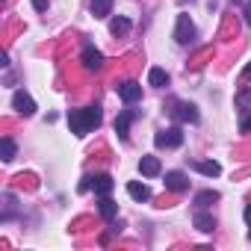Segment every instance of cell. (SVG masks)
I'll return each instance as SVG.
<instances>
[{
	"instance_id": "6da1fadb",
	"label": "cell",
	"mask_w": 251,
	"mask_h": 251,
	"mask_svg": "<svg viewBox=\"0 0 251 251\" xmlns=\"http://www.w3.org/2000/svg\"><path fill=\"white\" fill-rule=\"evenodd\" d=\"M100 124V109L98 106H83V109H71L68 112V127L77 136H86L89 130H95Z\"/></svg>"
},
{
	"instance_id": "7a4b0ae2",
	"label": "cell",
	"mask_w": 251,
	"mask_h": 251,
	"mask_svg": "<svg viewBox=\"0 0 251 251\" xmlns=\"http://www.w3.org/2000/svg\"><path fill=\"white\" fill-rule=\"evenodd\" d=\"M154 145L157 148H180L183 145V130L180 127H166L154 136Z\"/></svg>"
},
{
	"instance_id": "3957f363",
	"label": "cell",
	"mask_w": 251,
	"mask_h": 251,
	"mask_svg": "<svg viewBox=\"0 0 251 251\" xmlns=\"http://www.w3.org/2000/svg\"><path fill=\"white\" fill-rule=\"evenodd\" d=\"M195 39V24L189 15H177V24H175V42L177 45H189Z\"/></svg>"
},
{
	"instance_id": "277c9868",
	"label": "cell",
	"mask_w": 251,
	"mask_h": 251,
	"mask_svg": "<svg viewBox=\"0 0 251 251\" xmlns=\"http://www.w3.org/2000/svg\"><path fill=\"white\" fill-rule=\"evenodd\" d=\"M80 62H83L86 71H100V68H103V53H100L95 45H86L83 53H80Z\"/></svg>"
},
{
	"instance_id": "5b68a950",
	"label": "cell",
	"mask_w": 251,
	"mask_h": 251,
	"mask_svg": "<svg viewBox=\"0 0 251 251\" xmlns=\"http://www.w3.org/2000/svg\"><path fill=\"white\" fill-rule=\"evenodd\" d=\"M12 109L21 112V115H33V112H36V100H33L24 89H18V92L12 95Z\"/></svg>"
},
{
	"instance_id": "8992f818",
	"label": "cell",
	"mask_w": 251,
	"mask_h": 251,
	"mask_svg": "<svg viewBox=\"0 0 251 251\" xmlns=\"http://www.w3.org/2000/svg\"><path fill=\"white\" fill-rule=\"evenodd\" d=\"M133 118H136V112H133V109H124V112H118V118H115V133H118V139H121V142H127Z\"/></svg>"
},
{
	"instance_id": "52a82bcc",
	"label": "cell",
	"mask_w": 251,
	"mask_h": 251,
	"mask_svg": "<svg viewBox=\"0 0 251 251\" xmlns=\"http://www.w3.org/2000/svg\"><path fill=\"white\" fill-rule=\"evenodd\" d=\"M118 98H121L124 103H136V100H142V86H139L136 80L121 83V86H118Z\"/></svg>"
},
{
	"instance_id": "ba28073f",
	"label": "cell",
	"mask_w": 251,
	"mask_h": 251,
	"mask_svg": "<svg viewBox=\"0 0 251 251\" xmlns=\"http://www.w3.org/2000/svg\"><path fill=\"white\" fill-rule=\"evenodd\" d=\"M166 189H172V192H186L189 189V177L183 175V172H166Z\"/></svg>"
},
{
	"instance_id": "9c48e42d",
	"label": "cell",
	"mask_w": 251,
	"mask_h": 251,
	"mask_svg": "<svg viewBox=\"0 0 251 251\" xmlns=\"http://www.w3.org/2000/svg\"><path fill=\"white\" fill-rule=\"evenodd\" d=\"M92 189H95L98 198H103V195H109L115 189V180L109 175H92Z\"/></svg>"
},
{
	"instance_id": "30bf717a",
	"label": "cell",
	"mask_w": 251,
	"mask_h": 251,
	"mask_svg": "<svg viewBox=\"0 0 251 251\" xmlns=\"http://www.w3.org/2000/svg\"><path fill=\"white\" fill-rule=\"evenodd\" d=\"M192 225H195L201 233H213V227H216V219H213L210 213H204V207H201V210L192 216Z\"/></svg>"
},
{
	"instance_id": "8fae6325",
	"label": "cell",
	"mask_w": 251,
	"mask_h": 251,
	"mask_svg": "<svg viewBox=\"0 0 251 251\" xmlns=\"http://www.w3.org/2000/svg\"><path fill=\"white\" fill-rule=\"evenodd\" d=\"M175 118H177V121H183V124H186V121H189V124H195V121H198V109H195L192 103H177Z\"/></svg>"
},
{
	"instance_id": "7c38bea8",
	"label": "cell",
	"mask_w": 251,
	"mask_h": 251,
	"mask_svg": "<svg viewBox=\"0 0 251 251\" xmlns=\"http://www.w3.org/2000/svg\"><path fill=\"white\" fill-rule=\"evenodd\" d=\"M139 172H142L145 177H157V175L163 172V166H160L157 157H142V160H139Z\"/></svg>"
},
{
	"instance_id": "4fadbf2b",
	"label": "cell",
	"mask_w": 251,
	"mask_h": 251,
	"mask_svg": "<svg viewBox=\"0 0 251 251\" xmlns=\"http://www.w3.org/2000/svg\"><path fill=\"white\" fill-rule=\"evenodd\" d=\"M98 213H100V216H103L106 222H112V219L118 216V204H115V201H112L109 195H103V198L98 201Z\"/></svg>"
},
{
	"instance_id": "5bb4252c",
	"label": "cell",
	"mask_w": 251,
	"mask_h": 251,
	"mask_svg": "<svg viewBox=\"0 0 251 251\" xmlns=\"http://www.w3.org/2000/svg\"><path fill=\"white\" fill-rule=\"evenodd\" d=\"M195 172H201L204 177H219V175H222V166H219L216 160H198V163H195Z\"/></svg>"
},
{
	"instance_id": "9a60e30c",
	"label": "cell",
	"mask_w": 251,
	"mask_h": 251,
	"mask_svg": "<svg viewBox=\"0 0 251 251\" xmlns=\"http://www.w3.org/2000/svg\"><path fill=\"white\" fill-rule=\"evenodd\" d=\"M127 195H130L133 201H148V198H151V189H148L145 183H139V180H130V183H127Z\"/></svg>"
},
{
	"instance_id": "2e32d148",
	"label": "cell",
	"mask_w": 251,
	"mask_h": 251,
	"mask_svg": "<svg viewBox=\"0 0 251 251\" xmlns=\"http://www.w3.org/2000/svg\"><path fill=\"white\" fill-rule=\"evenodd\" d=\"M92 15L95 18H109L112 15V0H92Z\"/></svg>"
},
{
	"instance_id": "e0dca14e",
	"label": "cell",
	"mask_w": 251,
	"mask_h": 251,
	"mask_svg": "<svg viewBox=\"0 0 251 251\" xmlns=\"http://www.w3.org/2000/svg\"><path fill=\"white\" fill-rule=\"evenodd\" d=\"M130 30V18H121V15H115L112 21H109V33L112 36H124Z\"/></svg>"
},
{
	"instance_id": "ac0fdd59",
	"label": "cell",
	"mask_w": 251,
	"mask_h": 251,
	"mask_svg": "<svg viewBox=\"0 0 251 251\" xmlns=\"http://www.w3.org/2000/svg\"><path fill=\"white\" fill-rule=\"evenodd\" d=\"M169 83V74H166V68H151L148 71V86H166Z\"/></svg>"
},
{
	"instance_id": "d6986e66",
	"label": "cell",
	"mask_w": 251,
	"mask_h": 251,
	"mask_svg": "<svg viewBox=\"0 0 251 251\" xmlns=\"http://www.w3.org/2000/svg\"><path fill=\"white\" fill-rule=\"evenodd\" d=\"M0 157H3V163L15 160V142H12L9 136H3V139H0Z\"/></svg>"
},
{
	"instance_id": "ffe728a7",
	"label": "cell",
	"mask_w": 251,
	"mask_h": 251,
	"mask_svg": "<svg viewBox=\"0 0 251 251\" xmlns=\"http://www.w3.org/2000/svg\"><path fill=\"white\" fill-rule=\"evenodd\" d=\"M216 201H219V192H216V189H204V192L195 195V204H198V207H210V204H216Z\"/></svg>"
},
{
	"instance_id": "44dd1931",
	"label": "cell",
	"mask_w": 251,
	"mask_h": 251,
	"mask_svg": "<svg viewBox=\"0 0 251 251\" xmlns=\"http://www.w3.org/2000/svg\"><path fill=\"white\" fill-rule=\"evenodd\" d=\"M30 3H33V6H36L39 12H45V9L50 6V0H30Z\"/></svg>"
},
{
	"instance_id": "7402d4cb",
	"label": "cell",
	"mask_w": 251,
	"mask_h": 251,
	"mask_svg": "<svg viewBox=\"0 0 251 251\" xmlns=\"http://www.w3.org/2000/svg\"><path fill=\"white\" fill-rule=\"evenodd\" d=\"M92 189V175H86L83 180H80V192H89Z\"/></svg>"
},
{
	"instance_id": "603a6c76",
	"label": "cell",
	"mask_w": 251,
	"mask_h": 251,
	"mask_svg": "<svg viewBox=\"0 0 251 251\" xmlns=\"http://www.w3.org/2000/svg\"><path fill=\"white\" fill-rule=\"evenodd\" d=\"M242 15H245V24L251 27V0H248V3H245V9H242Z\"/></svg>"
},
{
	"instance_id": "cb8c5ba5",
	"label": "cell",
	"mask_w": 251,
	"mask_h": 251,
	"mask_svg": "<svg viewBox=\"0 0 251 251\" xmlns=\"http://www.w3.org/2000/svg\"><path fill=\"white\" fill-rule=\"evenodd\" d=\"M239 130H242V133H248V130H251V115H248V118H242V124H239Z\"/></svg>"
},
{
	"instance_id": "d4e9b609",
	"label": "cell",
	"mask_w": 251,
	"mask_h": 251,
	"mask_svg": "<svg viewBox=\"0 0 251 251\" xmlns=\"http://www.w3.org/2000/svg\"><path fill=\"white\" fill-rule=\"evenodd\" d=\"M245 225H248V227H251V204H248V207H245Z\"/></svg>"
},
{
	"instance_id": "484cf974",
	"label": "cell",
	"mask_w": 251,
	"mask_h": 251,
	"mask_svg": "<svg viewBox=\"0 0 251 251\" xmlns=\"http://www.w3.org/2000/svg\"><path fill=\"white\" fill-rule=\"evenodd\" d=\"M245 77H248V80H251V62H248V65H245Z\"/></svg>"
}]
</instances>
